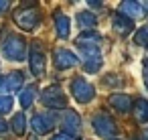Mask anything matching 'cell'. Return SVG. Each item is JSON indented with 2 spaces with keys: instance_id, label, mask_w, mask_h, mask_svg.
I'll return each mask as SVG.
<instances>
[{
  "instance_id": "7",
  "label": "cell",
  "mask_w": 148,
  "mask_h": 140,
  "mask_svg": "<svg viewBox=\"0 0 148 140\" xmlns=\"http://www.w3.org/2000/svg\"><path fill=\"white\" fill-rule=\"evenodd\" d=\"M53 63L57 69H71L79 63V59L75 57V53H71L69 49H55L53 53Z\"/></svg>"
},
{
  "instance_id": "26",
  "label": "cell",
  "mask_w": 148,
  "mask_h": 140,
  "mask_svg": "<svg viewBox=\"0 0 148 140\" xmlns=\"http://www.w3.org/2000/svg\"><path fill=\"white\" fill-rule=\"evenodd\" d=\"M51 140H71V138H69L67 134H55V136H53Z\"/></svg>"
},
{
  "instance_id": "11",
  "label": "cell",
  "mask_w": 148,
  "mask_h": 140,
  "mask_svg": "<svg viewBox=\"0 0 148 140\" xmlns=\"http://www.w3.org/2000/svg\"><path fill=\"white\" fill-rule=\"evenodd\" d=\"M110 106L114 110H118L120 114H126L132 110V97L126 93H112L110 95Z\"/></svg>"
},
{
  "instance_id": "9",
  "label": "cell",
  "mask_w": 148,
  "mask_h": 140,
  "mask_svg": "<svg viewBox=\"0 0 148 140\" xmlns=\"http://www.w3.org/2000/svg\"><path fill=\"white\" fill-rule=\"evenodd\" d=\"M144 4H140V2H134V0H124V2L120 4V8H118V12L120 14H124L126 19H130V21H136V19H140V16H144Z\"/></svg>"
},
{
  "instance_id": "3",
  "label": "cell",
  "mask_w": 148,
  "mask_h": 140,
  "mask_svg": "<svg viewBox=\"0 0 148 140\" xmlns=\"http://www.w3.org/2000/svg\"><path fill=\"white\" fill-rule=\"evenodd\" d=\"M71 95L75 97V102L79 104H89L95 97V89L89 81H85L83 77H75L71 81Z\"/></svg>"
},
{
  "instance_id": "20",
  "label": "cell",
  "mask_w": 148,
  "mask_h": 140,
  "mask_svg": "<svg viewBox=\"0 0 148 140\" xmlns=\"http://www.w3.org/2000/svg\"><path fill=\"white\" fill-rule=\"evenodd\" d=\"M83 67H85V71H87V73H97V71H99V67H101V55L91 57V59H85Z\"/></svg>"
},
{
  "instance_id": "13",
  "label": "cell",
  "mask_w": 148,
  "mask_h": 140,
  "mask_svg": "<svg viewBox=\"0 0 148 140\" xmlns=\"http://www.w3.org/2000/svg\"><path fill=\"white\" fill-rule=\"evenodd\" d=\"M55 31H57V35L61 39H67L69 37V33H71V21H69L67 14L55 12Z\"/></svg>"
},
{
  "instance_id": "25",
  "label": "cell",
  "mask_w": 148,
  "mask_h": 140,
  "mask_svg": "<svg viewBox=\"0 0 148 140\" xmlns=\"http://www.w3.org/2000/svg\"><path fill=\"white\" fill-rule=\"evenodd\" d=\"M6 130H8V124H6V122H4L2 118H0V134H4Z\"/></svg>"
},
{
  "instance_id": "22",
  "label": "cell",
  "mask_w": 148,
  "mask_h": 140,
  "mask_svg": "<svg viewBox=\"0 0 148 140\" xmlns=\"http://www.w3.org/2000/svg\"><path fill=\"white\" fill-rule=\"evenodd\" d=\"M12 110V97L10 95H0V114H8Z\"/></svg>"
},
{
  "instance_id": "12",
  "label": "cell",
  "mask_w": 148,
  "mask_h": 140,
  "mask_svg": "<svg viewBox=\"0 0 148 140\" xmlns=\"http://www.w3.org/2000/svg\"><path fill=\"white\" fill-rule=\"evenodd\" d=\"M112 25H114V31H116L118 35H122V37H126V35H130V33L134 31V21L126 19V16H124V14H120V12L114 16Z\"/></svg>"
},
{
  "instance_id": "4",
  "label": "cell",
  "mask_w": 148,
  "mask_h": 140,
  "mask_svg": "<svg viewBox=\"0 0 148 140\" xmlns=\"http://www.w3.org/2000/svg\"><path fill=\"white\" fill-rule=\"evenodd\" d=\"M91 124H93L95 134L101 136V138H112V136L116 134V122H114V118H112L108 112H97V114L93 116Z\"/></svg>"
},
{
  "instance_id": "8",
  "label": "cell",
  "mask_w": 148,
  "mask_h": 140,
  "mask_svg": "<svg viewBox=\"0 0 148 140\" xmlns=\"http://www.w3.org/2000/svg\"><path fill=\"white\" fill-rule=\"evenodd\" d=\"M29 63H31V71H33V73H35L37 77L45 75V67H47V61H45V53H43L41 45H35V47L31 49V55H29Z\"/></svg>"
},
{
  "instance_id": "23",
  "label": "cell",
  "mask_w": 148,
  "mask_h": 140,
  "mask_svg": "<svg viewBox=\"0 0 148 140\" xmlns=\"http://www.w3.org/2000/svg\"><path fill=\"white\" fill-rule=\"evenodd\" d=\"M10 85H8V77L6 75H0V95H8Z\"/></svg>"
},
{
  "instance_id": "14",
  "label": "cell",
  "mask_w": 148,
  "mask_h": 140,
  "mask_svg": "<svg viewBox=\"0 0 148 140\" xmlns=\"http://www.w3.org/2000/svg\"><path fill=\"white\" fill-rule=\"evenodd\" d=\"M134 116L140 124H146L148 122V100L144 97H138L134 102Z\"/></svg>"
},
{
  "instance_id": "27",
  "label": "cell",
  "mask_w": 148,
  "mask_h": 140,
  "mask_svg": "<svg viewBox=\"0 0 148 140\" xmlns=\"http://www.w3.org/2000/svg\"><path fill=\"white\" fill-rule=\"evenodd\" d=\"M8 6H10V4L6 2V0H0V12H4V10H6Z\"/></svg>"
},
{
  "instance_id": "21",
  "label": "cell",
  "mask_w": 148,
  "mask_h": 140,
  "mask_svg": "<svg viewBox=\"0 0 148 140\" xmlns=\"http://www.w3.org/2000/svg\"><path fill=\"white\" fill-rule=\"evenodd\" d=\"M134 43L140 47H148V27H142L136 35H134Z\"/></svg>"
},
{
  "instance_id": "16",
  "label": "cell",
  "mask_w": 148,
  "mask_h": 140,
  "mask_svg": "<svg viewBox=\"0 0 148 140\" xmlns=\"http://www.w3.org/2000/svg\"><path fill=\"white\" fill-rule=\"evenodd\" d=\"M37 95V87L35 85H27L25 89L18 91V102H21V108H31L33 100Z\"/></svg>"
},
{
  "instance_id": "1",
  "label": "cell",
  "mask_w": 148,
  "mask_h": 140,
  "mask_svg": "<svg viewBox=\"0 0 148 140\" xmlns=\"http://www.w3.org/2000/svg\"><path fill=\"white\" fill-rule=\"evenodd\" d=\"M2 53L8 61H25L27 57V41L21 35H8L2 43Z\"/></svg>"
},
{
  "instance_id": "15",
  "label": "cell",
  "mask_w": 148,
  "mask_h": 140,
  "mask_svg": "<svg viewBox=\"0 0 148 140\" xmlns=\"http://www.w3.org/2000/svg\"><path fill=\"white\" fill-rule=\"evenodd\" d=\"M77 23H79V27H83L85 31H93V27L97 25V16H95L93 12H89V10H81V12L77 14Z\"/></svg>"
},
{
  "instance_id": "6",
  "label": "cell",
  "mask_w": 148,
  "mask_h": 140,
  "mask_svg": "<svg viewBox=\"0 0 148 140\" xmlns=\"http://www.w3.org/2000/svg\"><path fill=\"white\" fill-rule=\"evenodd\" d=\"M61 126H63V130H65V134L69 138L77 136L79 130H81V118H79V114L75 110H65L63 118H61Z\"/></svg>"
},
{
  "instance_id": "10",
  "label": "cell",
  "mask_w": 148,
  "mask_h": 140,
  "mask_svg": "<svg viewBox=\"0 0 148 140\" xmlns=\"http://www.w3.org/2000/svg\"><path fill=\"white\" fill-rule=\"evenodd\" d=\"M31 126H33L35 134H49L53 130V118L49 114H37L31 120Z\"/></svg>"
},
{
  "instance_id": "18",
  "label": "cell",
  "mask_w": 148,
  "mask_h": 140,
  "mask_svg": "<svg viewBox=\"0 0 148 140\" xmlns=\"http://www.w3.org/2000/svg\"><path fill=\"white\" fill-rule=\"evenodd\" d=\"M10 128H12L14 134L23 136L25 130H27V118H25V114H14L12 120H10Z\"/></svg>"
},
{
  "instance_id": "2",
  "label": "cell",
  "mask_w": 148,
  "mask_h": 140,
  "mask_svg": "<svg viewBox=\"0 0 148 140\" xmlns=\"http://www.w3.org/2000/svg\"><path fill=\"white\" fill-rule=\"evenodd\" d=\"M14 23L23 31H35L41 25V12L37 6H18L14 10Z\"/></svg>"
},
{
  "instance_id": "24",
  "label": "cell",
  "mask_w": 148,
  "mask_h": 140,
  "mask_svg": "<svg viewBox=\"0 0 148 140\" xmlns=\"http://www.w3.org/2000/svg\"><path fill=\"white\" fill-rule=\"evenodd\" d=\"M142 77H144V85L148 87V63L144 65V71H142Z\"/></svg>"
},
{
  "instance_id": "19",
  "label": "cell",
  "mask_w": 148,
  "mask_h": 140,
  "mask_svg": "<svg viewBox=\"0 0 148 140\" xmlns=\"http://www.w3.org/2000/svg\"><path fill=\"white\" fill-rule=\"evenodd\" d=\"M6 77H8L10 91H18V89L23 87V83H25V75H23V71H12V73H8Z\"/></svg>"
},
{
  "instance_id": "5",
  "label": "cell",
  "mask_w": 148,
  "mask_h": 140,
  "mask_svg": "<svg viewBox=\"0 0 148 140\" xmlns=\"http://www.w3.org/2000/svg\"><path fill=\"white\" fill-rule=\"evenodd\" d=\"M43 104L47 106V108H51V110H63L65 106H67V97H65V93L61 91V87H57V85H51V87H47L45 91H43Z\"/></svg>"
},
{
  "instance_id": "17",
  "label": "cell",
  "mask_w": 148,
  "mask_h": 140,
  "mask_svg": "<svg viewBox=\"0 0 148 140\" xmlns=\"http://www.w3.org/2000/svg\"><path fill=\"white\" fill-rule=\"evenodd\" d=\"M101 43V35H97L95 31H85L83 35L77 37V45H97Z\"/></svg>"
}]
</instances>
